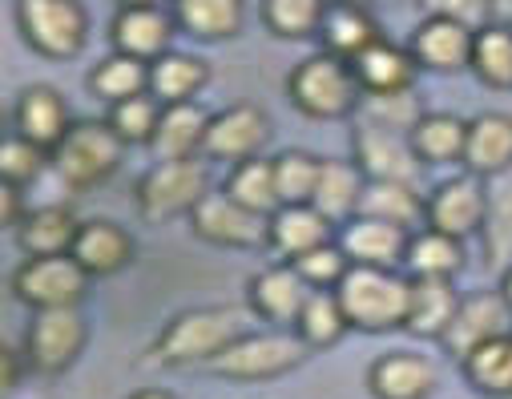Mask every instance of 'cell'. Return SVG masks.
<instances>
[{
	"label": "cell",
	"mask_w": 512,
	"mask_h": 399,
	"mask_svg": "<svg viewBox=\"0 0 512 399\" xmlns=\"http://www.w3.org/2000/svg\"><path fill=\"white\" fill-rule=\"evenodd\" d=\"M339 307L351 327L359 331H392L408 319L412 279H400L392 266H347V275L335 287Z\"/></svg>",
	"instance_id": "obj_1"
},
{
	"label": "cell",
	"mask_w": 512,
	"mask_h": 399,
	"mask_svg": "<svg viewBox=\"0 0 512 399\" xmlns=\"http://www.w3.org/2000/svg\"><path fill=\"white\" fill-rule=\"evenodd\" d=\"M242 331V311L234 307H202L186 311L166 323V331L154 343V359L166 367H190V363H210L222 355Z\"/></svg>",
	"instance_id": "obj_2"
},
{
	"label": "cell",
	"mask_w": 512,
	"mask_h": 399,
	"mask_svg": "<svg viewBox=\"0 0 512 399\" xmlns=\"http://www.w3.org/2000/svg\"><path fill=\"white\" fill-rule=\"evenodd\" d=\"M287 93H291L295 109H303L307 117H319V121L347 117L351 109H359V97H363L351 61L331 57V53L307 57V61L291 73Z\"/></svg>",
	"instance_id": "obj_3"
},
{
	"label": "cell",
	"mask_w": 512,
	"mask_h": 399,
	"mask_svg": "<svg viewBox=\"0 0 512 399\" xmlns=\"http://www.w3.org/2000/svg\"><path fill=\"white\" fill-rule=\"evenodd\" d=\"M121 150L125 142L113 133L109 121H77L53 146V166L73 190H89L101 186L121 166Z\"/></svg>",
	"instance_id": "obj_4"
},
{
	"label": "cell",
	"mask_w": 512,
	"mask_h": 399,
	"mask_svg": "<svg viewBox=\"0 0 512 399\" xmlns=\"http://www.w3.org/2000/svg\"><path fill=\"white\" fill-rule=\"evenodd\" d=\"M307 343L287 331H267V335H238L222 355H214L206 367L226 379H275L307 359Z\"/></svg>",
	"instance_id": "obj_5"
},
{
	"label": "cell",
	"mask_w": 512,
	"mask_h": 399,
	"mask_svg": "<svg viewBox=\"0 0 512 399\" xmlns=\"http://www.w3.org/2000/svg\"><path fill=\"white\" fill-rule=\"evenodd\" d=\"M17 21H21L25 41L41 57L65 61V57H77L85 49L89 21H85V9L77 0H21Z\"/></svg>",
	"instance_id": "obj_6"
},
{
	"label": "cell",
	"mask_w": 512,
	"mask_h": 399,
	"mask_svg": "<svg viewBox=\"0 0 512 399\" xmlns=\"http://www.w3.org/2000/svg\"><path fill=\"white\" fill-rule=\"evenodd\" d=\"M206 190H210L206 186V166L198 158H162L138 182V210L150 222H166V218L190 214Z\"/></svg>",
	"instance_id": "obj_7"
},
{
	"label": "cell",
	"mask_w": 512,
	"mask_h": 399,
	"mask_svg": "<svg viewBox=\"0 0 512 399\" xmlns=\"http://www.w3.org/2000/svg\"><path fill=\"white\" fill-rule=\"evenodd\" d=\"M85 266L73 254H29V262L13 275V291L21 303L45 307H77L85 299Z\"/></svg>",
	"instance_id": "obj_8"
},
{
	"label": "cell",
	"mask_w": 512,
	"mask_h": 399,
	"mask_svg": "<svg viewBox=\"0 0 512 399\" xmlns=\"http://www.w3.org/2000/svg\"><path fill=\"white\" fill-rule=\"evenodd\" d=\"M351 146H355V166L363 170L367 182H416L424 170L412 138L400 129L359 121L351 133Z\"/></svg>",
	"instance_id": "obj_9"
},
{
	"label": "cell",
	"mask_w": 512,
	"mask_h": 399,
	"mask_svg": "<svg viewBox=\"0 0 512 399\" xmlns=\"http://www.w3.org/2000/svg\"><path fill=\"white\" fill-rule=\"evenodd\" d=\"M190 226L198 238L214 242V246H259L271 234V218L254 214L242 202H234L226 190L218 194H202L198 206L190 210Z\"/></svg>",
	"instance_id": "obj_10"
},
{
	"label": "cell",
	"mask_w": 512,
	"mask_h": 399,
	"mask_svg": "<svg viewBox=\"0 0 512 399\" xmlns=\"http://www.w3.org/2000/svg\"><path fill=\"white\" fill-rule=\"evenodd\" d=\"M484 206H488V186L476 174H460L440 182L428 198H424V226L452 234V238H468L480 234L484 222Z\"/></svg>",
	"instance_id": "obj_11"
},
{
	"label": "cell",
	"mask_w": 512,
	"mask_h": 399,
	"mask_svg": "<svg viewBox=\"0 0 512 399\" xmlns=\"http://www.w3.org/2000/svg\"><path fill=\"white\" fill-rule=\"evenodd\" d=\"M85 347V323L77 315V307H45L37 311L25 351H29V367L41 375H57L65 371Z\"/></svg>",
	"instance_id": "obj_12"
},
{
	"label": "cell",
	"mask_w": 512,
	"mask_h": 399,
	"mask_svg": "<svg viewBox=\"0 0 512 399\" xmlns=\"http://www.w3.org/2000/svg\"><path fill=\"white\" fill-rule=\"evenodd\" d=\"M508 331H512V307L504 303V295L500 291H476V295L460 299V307H456L448 331L440 335V343H444L448 355L464 359L476 347H484L488 339H500Z\"/></svg>",
	"instance_id": "obj_13"
},
{
	"label": "cell",
	"mask_w": 512,
	"mask_h": 399,
	"mask_svg": "<svg viewBox=\"0 0 512 399\" xmlns=\"http://www.w3.org/2000/svg\"><path fill=\"white\" fill-rule=\"evenodd\" d=\"M267 138H271V121L259 105H230L218 117H210L202 154L218 162H246V158H259Z\"/></svg>",
	"instance_id": "obj_14"
},
{
	"label": "cell",
	"mask_w": 512,
	"mask_h": 399,
	"mask_svg": "<svg viewBox=\"0 0 512 399\" xmlns=\"http://www.w3.org/2000/svg\"><path fill=\"white\" fill-rule=\"evenodd\" d=\"M367 387L375 399H428L436 391V367L416 351H388L371 363Z\"/></svg>",
	"instance_id": "obj_15"
},
{
	"label": "cell",
	"mask_w": 512,
	"mask_h": 399,
	"mask_svg": "<svg viewBox=\"0 0 512 399\" xmlns=\"http://www.w3.org/2000/svg\"><path fill=\"white\" fill-rule=\"evenodd\" d=\"M408 230L396 226V222H383V218H363L355 214L343 234H339V246L343 254L355 262V266H400L404 262V250H408Z\"/></svg>",
	"instance_id": "obj_16"
},
{
	"label": "cell",
	"mask_w": 512,
	"mask_h": 399,
	"mask_svg": "<svg viewBox=\"0 0 512 399\" xmlns=\"http://www.w3.org/2000/svg\"><path fill=\"white\" fill-rule=\"evenodd\" d=\"M460 166L476 178H496L512 170V117L508 113H480L468 121Z\"/></svg>",
	"instance_id": "obj_17"
},
{
	"label": "cell",
	"mask_w": 512,
	"mask_h": 399,
	"mask_svg": "<svg viewBox=\"0 0 512 399\" xmlns=\"http://www.w3.org/2000/svg\"><path fill=\"white\" fill-rule=\"evenodd\" d=\"M472 37H476V29H468L460 21L428 17L412 37V57L420 69L456 73V69H468V61H472Z\"/></svg>",
	"instance_id": "obj_18"
},
{
	"label": "cell",
	"mask_w": 512,
	"mask_h": 399,
	"mask_svg": "<svg viewBox=\"0 0 512 399\" xmlns=\"http://www.w3.org/2000/svg\"><path fill=\"white\" fill-rule=\"evenodd\" d=\"M117 53H130L138 61H158L162 53H170V37H174V21L162 13V5H146V9H121L113 29H109Z\"/></svg>",
	"instance_id": "obj_19"
},
{
	"label": "cell",
	"mask_w": 512,
	"mask_h": 399,
	"mask_svg": "<svg viewBox=\"0 0 512 399\" xmlns=\"http://www.w3.org/2000/svg\"><path fill=\"white\" fill-rule=\"evenodd\" d=\"M307 295H311V287L291 262L267 266L263 275L250 279V307H254V315H263L271 323H295Z\"/></svg>",
	"instance_id": "obj_20"
},
{
	"label": "cell",
	"mask_w": 512,
	"mask_h": 399,
	"mask_svg": "<svg viewBox=\"0 0 512 399\" xmlns=\"http://www.w3.org/2000/svg\"><path fill=\"white\" fill-rule=\"evenodd\" d=\"M351 69H355V81L363 93H392V89H412V77L420 65H416L412 49H400L379 37L351 61Z\"/></svg>",
	"instance_id": "obj_21"
},
{
	"label": "cell",
	"mask_w": 512,
	"mask_h": 399,
	"mask_svg": "<svg viewBox=\"0 0 512 399\" xmlns=\"http://www.w3.org/2000/svg\"><path fill=\"white\" fill-rule=\"evenodd\" d=\"M81 266H85V275H117L125 262L134 258V238L125 234L117 222H81L77 230V242L69 250Z\"/></svg>",
	"instance_id": "obj_22"
},
{
	"label": "cell",
	"mask_w": 512,
	"mask_h": 399,
	"mask_svg": "<svg viewBox=\"0 0 512 399\" xmlns=\"http://www.w3.org/2000/svg\"><path fill=\"white\" fill-rule=\"evenodd\" d=\"M319 37H323V49L331 57H343V61H355L367 45L379 41V25L371 17V9L363 5H343V0H327V13L319 21Z\"/></svg>",
	"instance_id": "obj_23"
},
{
	"label": "cell",
	"mask_w": 512,
	"mask_h": 399,
	"mask_svg": "<svg viewBox=\"0 0 512 399\" xmlns=\"http://www.w3.org/2000/svg\"><path fill=\"white\" fill-rule=\"evenodd\" d=\"M65 129H69V109H65L57 89L33 85L21 93V101H17V133L21 138H29L45 154H53V146L65 138Z\"/></svg>",
	"instance_id": "obj_24"
},
{
	"label": "cell",
	"mask_w": 512,
	"mask_h": 399,
	"mask_svg": "<svg viewBox=\"0 0 512 399\" xmlns=\"http://www.w3.org/2000/svg\"><path fill=\"white\" fill-rule=\"evenodd\" d=\"M206 125H210V117L202 113L198 101H170V105H162L150 146L158 150V158H194L206 142Z\"/></svg>",
	"instance_id": "obj_25"
},
{
	"label": "cell",
	"mask_w": 512,
	"mask_h": 399,
	"mask_svg": "<svg viewBox=\"0 0 512 399\" xmlns=\"http://www.w3.org/2000/svg\"><path fill=\"white\" fill-rule=\"evenodd\" d=\"M460 307V295L452 291V279H412L408 319L404 327L420 339H440Z\"/></svg>",
	"instance_id": "obj_26"
},
{
	"label": "cell",
	"mask_w": 512,
	"mask_h": 399,
	"mask_svg": "<svg viewBox=\"0 0 512 399\" xmlns=\"http://www.w3.org/2000/svg\"><path fill=\"white\" fill-rule=\"evenodd\" d=\"M480 250L492 271L512 266V170L496 174L488 186V206L480 222Z\"/></svg>",
	"instance_id": "obj_27"
},
{
	"label": "cell",
	"mask_w": 512,
	"mask_h": 399,
	"mask_svg": "<svg viewBox=\"0 0 512 399\" xmlns=\"http://www.w3.org/2000/svg\"><path fill=\"white\" fill-rule=\"evenodd\" d=\"M267 242L283 254V258H299L323 242H331V222L307 202V206H279L271 214V234Z\"/></svg>",
	"instance_id": "obj_28"
},
{
	"label": "cell",
	"mask_w": 512,
	"mask_h": 399,
	"mask_svg": "<svg viewBox=\"0 0 512 399\" xmlns=\"http://www.w3.org/2000/svg\"><path fill=\"white\" fill-rule=\"evenodd\" d=\"M363 170L355 162H323L319 166V182H315V198L311 206L327 218V222H343L351 214H359V198H363Z\"/></svg>",
	"instance_id": "obj_29"
},
{
	"label": "cell",
	"mask_w": 512,
	"mask_h": 399,
	"mask_svg": "<svg viewBox=\"0 0 512 399\" xmlns=\"http://www.w3.org/2000/svg\"><path fill=\"white\" fill-rule=\"evenodd\" d=\"M404 266L412 271V279H452L464 266V238H452L428 226L408 238Z\"/></svg>",
	"instance_id": "obj_30"
},
{
	"label": "cell",
	"mask_w": 512,
	"mask_h": 399,
	"mask_svg": "<svg viewBox=\"0 0 512 399\" xmlns=\"http://www.w3.org/2000/svg\"><path fill=\"white\" fill-rule=\"evenodd\" d=\"M468 387H476L488 399H512V331L500 339H488L472 355L460 359Z\"/></svg>",
	"instance_id": "obj_31"
},
{
	"label": "cell",
	"mask_w": 512,
	"mask_h": 399,
	"mask_svg": "<svg viewBox=\"0 0 512 399\" xmlns=\"http://www.w3.org/2000/svg\"><path fill=\"white\" fill-rule=\"evenodd\" d=\"M408 138H412V146H416L424 166H448V162L464 158L468 121L456 117V113H424Z\"/></svg>",
	"instance_id": "obj_32"
},
{
	"label": "cell",
	"mask_w": 512,
	"mask_h": 399,
	"mask_svg": "<svg viewBox=\"0 0 512 399\" xmlns=\"http://www.w3.org/2000/svg\"><path fill=\"white\" fill-rule=\"evenodd\" d=\"M359 214L412 230L416 222H424V198L416 194V182H367L359 198Z\"/></svg>",
	"instance_id": "obj_33"
},
{
	"label": "cell",
	"mask_w": 512,
	"mask_h": 399,
	"mask_svg": "<svg viewBox=\"0 0 512 399\" xmlns=\"http://www.w3.org/2000/svg\"><path fill=\"white\" fill-rule=\"evenodd\" d=\"M174 13L198 41H226L242 29V0H174Z\"/></svg>",
	"instance_id": "obj_34"
},
{
	"label": "cell",
	"mask_w": 512,
	"mask_h": 399,
	"mask_svg": "<svg viewBox=\"0 0 512 399\" xmlns=\"http://www.w3.org/2000/svg\"><path fill=\"white\" fill-rule=\"evenodd\" d=\"M468 69L488 89H512V25H484L472 37V61Z\"/></svg>",
	"instance_id": "obj_35"
},
{
	"label": "cell",
	"mask_w": 512,
	"mask_h": 399,
	"mask_svg": "<svg viewBox=\"0 0 512 399\" xmlns=\"http://www.w3.org/2000/svg\"><path fill=\"white\" fill-rule=\"evenodd\" d=\"M206 65L198 57L186 53H162L158 61H150V93L170 105V101H194V93L206 85Z\"/></svg>",
	"instance_id": "obj_36"
},
{
	"label": "cell",
	"mask_w": 512,
	"mask_h": 399,
	"mask_svg": "<svg viewBox=\"0 0 512 399\" xmlns=\"http://www.w3.org/2000/svg\"><path fill=\"white\" fill-rule=\"evenodd\" d=\"M81 222L73 218V210L65 206H41L25 218L21 226V246L29 254H69L77 242Z\"/></svg>",
	"instance_id": "obj_37"
},
{
	"label": "cell",
	"mask_w": 512,
	"mask_h": 399,
	"mask_svg": "<svg viewBox=\"0 0 512 399\" xmlns=\"http://www.w3.org/2000/svg\"><path fill=\"white\" fill-rule=\"evenodd\" d=\"M226 194L234 202H242L246 210L271 218L283 206L279 202V186H275V162H263V158L234 162V174L226 178Z\"/></svg>",
	"instance_id": "obj_38"
},
{
	"label": "cell",
	"mask_w": 512,
	"mask_h": 399,
	"mask_svg": "<svg viewBox=\"0 0 512 399\" xmlns=\"http://www.w3.org/2000/svg\"><path fill=\"white\" fill-rule=\"evenodd\" d=\"M89 89L97 97H105L109 105L125 101V97H138V93H150V65L130 57V53H113L89 73Z\"/></svg>",
	"instance_id": "obj_39"
},
{
	"label": "cell",
	"mask_w": 512,
	"mask_h": 399,
	"mask_svg": "<svg viewBox=\"0 0 512 399\" xmlns=\"http://www.w3.org/2000/svg\"><path fill=\"white\" fill-rule=\"evenodd\" d=\"M347 315L339 307V295L335 291H311L299 319H295V335L307 343V347H331L339 343V335L347 331Z\"/></svg>",
	"instance_id": "obj_40"
},
{
	"label": "cell",
	"mask_w": 512,
	"mask_h": 399,
	"mask_svg": "<svg viewBox=\"0 0 512 399\" xmlns=\"http://www.w3.org/2000/svg\"><path fill=\"white\" fill-rule=\"evenodd\" d=\"M158 117H162V101H158L154 93H138V97L113 101V109H109V125H113V133H117L125 146H146V142H154Z\"/></svg>",
	"instance_id": "obj_41"
},
{
	"label": "cell",
	"mask_w": 512,
	"mask_h": 399,
	"mask_svg": "<svg viewBox=\"0 0 512 399\" xmlns=\"http://www.w3.org/2000/svg\"><path fill=\"white\" fill-rule=\"evenodd\" d=\"M359 113H363V121H375V125H383V129H400V133H412L416 121L424 117L420 97H416L412 89L363 93V97H359Z\"/></svg>",
	"instance_id": "obj_42"
},
{
	"label": "cell",
	"mask_w": 512,
	"mask_h": 399,
	"mask_svg": "<svg viewBox=\"0 0 512 399\" xmlns=\"http://www.w3.org/2000/svg\"><path fill=\"white\" fill-rule=\"evenodd\" d=\"M319 158L303 154V150H287L275 158V186H279V202L283 206H307L315 198V182H319Z\"/></svg>",
	"instance_id": "obj_43"
},
{
	"label": "cell",
	"mask_w": 512,
	"mask_h": 399,
	"mask_svg": "<svg viewBox=\"0 0 512 399\" xmlns=\"http://www.w3.org/2000/svg\"><path fill=\"white\" fill-rule=\"evenodd\" d=\"M327 13V0H263V21L279 37H311Z\"/></svg>",
	"instance_id": "obj_44"
},
{
	"label": "cell",
	"mask_w": 512,
	"mask_h": 399,
	"mask_svg": "<svg viewBox=\"0 0 512 399\" xmlns=\"http://www.w3.org/2000/svg\"><path fill=\"white\" fill-rule=\"evenodd\" d=\"M291 266H295V271L307 279V287H311V291H331V287H339V279L347 275L351 258L343 254V246L323 242V246H315V250H307V254L291 258Z\"/></svg>",
	"instance_id": "obj_45"
},
{
	"label": "cell",
	"mask_w": 512,
	"mask_h": 399,
	"mask_svg": "<svg viewBox=\"0 0 512 399\" xmlns=\"http://www.w3.org/2000/svg\"><path fill=\"white\" fill-rule=\"evenodd\" d=\"M41 166H45V150L41 146H33L29 138H21V133L17 138H0V178L5 182L21 186V182L37 178Z\"/></svg>",
	"instance_id": "obj_46"
},
{
	"label": "cell",
	"mask_w": 512,
	"mask_h": 399,
	"mask_svg": "<svg viewBox=\"0 0 512 399\" xmlns=\"http://www.w3.org/2000/svg\"><path fill=\"white\" fill-rule=\"evenodd\" d=\"M428 17H448L468 29H484L492 21V0H420Z\"/></svg>",
	"instance_id": "obj_47"
},
{
	"label": "cell",
	"mask_w": 512,
	"mask_h": 399,
	"mask_svg": "<svg viewBox=\"0 0 512 399\" xmlns=\"http://www.w3.org/2000/svg\"><path fill=\"white\" fill-rule=\"evenodd\" d=\"M17 379H21V363H17V355H13L9 347H0V399H9V395H13Z\"/></svg>",
	"instance_id": "obj_48"
},
{
	"label": "cell",
	"mask_w": 512,
	"mask_h": 399,
	"mask_svg": "<svg viewBox=\"0 0 512 399\" xmlns=\"http://www.w3.org/2000/svg\"><path fill=\"white\" fill-rule=\"evenodd\" d=\"M17 214H21V198H17V186L0 178V226L17 222Z\"/></svg>",
	"instance_id": "obj_49"
},
{
	"label": "cell",
	"mask_w": 512,
	"mask_h": 399,
	"mask_svg": "<svg viewBox=\"0 0 512 399\" xmlns=\"http://www.w3.org/2000/svg\"><path fill=\"white\" fill-rule=\"evenodd\" d=\"M500 295H504V303L512 307V266H504V271H500Z\"/></svg>",
	"instance_id": "obj_50"
},
{
	"label": "cell",
	"mask_w": 512,
	"mask_h": 399,
	"mask_svg": "<svg viewBox=\"0 0 512 399\" xmlns=\"http://www.w3.org/2000/svg\"><path fill=\"white\" fill-rule=\"evenodd\" d=\"M121 9H146V5H162V0H117Z\"/></svg>",
	"instance_id": "obj_51"
},
{
	"label": "cell",
	"mask_w": 512,
	"mask_h": 399,
	"mask_svg": "<svg viewBox=\"0 0 512 399\" xmlns=\"http://www.w3.org/2000/svg\"><path fill=\"white\" fill-rule=\"evenodd\" d=\"M134 399H174V395L170 391H138Z\"/></svg>",
	"instance_id": "obj_52"
},
{
	"label": "cell",
	"mask_w": 512,
	"mask_h": 399,
	"mask_svg": "<svg viewBox=\"0 0 512 399\" xmlns=\"http://www.w3.org/2000/svg\"><path fill=\"white\" fill-rule=\"evenodd\" d=\"M343 5H363V9H371V5H375V0H343Z\"/></svg>",
	"instance_id": "obj_53"
},
{
	"label": "cell",
	"mask_w": 512,
	"mask_h": 399,
	"mask_svg": "<svg viewBox=\"0 0 512 399\" xmlns=\"http://www.w3.org/2000/svg\"><path fill=\"white\" fill-rule=\"evenodd\" d=\"M0 129H5V113H0Z\"/></svg>",
	"instance_id": "obj_54"
},
{
	"label": "cell",
	"mask_w": 512,
	"mask_h": 399,
	"mask_svg": "<svg viewBox=\"0 0 512 399\" xmlns=\"http://www.w3.org/2000/svg\"><path fill=\"white\" fill-rule=\"evenodd\" d=\"M508 13H512V0H508Z\"/></svg>",
	"instance_id": "obj_55"
}]
</instances>
